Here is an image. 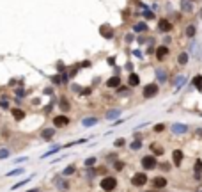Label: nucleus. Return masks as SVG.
Here are the masks:
<instances>
[{
	"instance_id": "obj_20",
	"label": "nucleus",
	"mask_w": 202,
	"mask_h": 192,
	"mask_svg": "<svg viewBox=\"0 0 202 192\" xmlns=\"http://www.w3.org/2000/svg\"><path fill=\"white\" fill-rule=\"evenodd\" d=\"M151 149H153V153H154V155H163V148H161L160 144H156V143L151 144Z\"/></svg>"
},
{
	"instance_id": "obj_13",
	"label": "nucleus",
	"mask_w": 202,
	"mask_h": 192,
	"mask_svg": "<svg viewBox=\"0 0 202 192\" xmlns=\"http://www.w3.org/2000/svg\"><path fill=\"white\" fill-rule=\"evenodd\" d=\"M12 117L16 121H23L25 119V112L22 109H12Z\"/></svg>"
},
{
	"instance_id": "obj_16",
	"label": "nucleus",
	"mask_w": 202,
	"mask_h": 192,
	"mask_svg": "<svg viewBox=\"0 0 202 192\" xmlns=\"http://www.w3.org/2000/svg\"><path fill=\"white\" fill-rule=\"evenodd\" d=\"M82 125L83 126H94V125H98V117H87V119L82 121Z\"/></svg>"
},
{
	"instance_id": "obj_34",
	"label": "nucleus",
	"mask_w": 202,
	"mask_h": 192,
	"mask_svg": "<svg viewBox=\"0 0 202 192\" xmlns=\"http://www.w3.org/2000/svg\"><path fill=\"white\" fill-rule=\"evenodd\" d=\"M124 144H126V141H124V139H117V141L114 143V146H124Z\"/></svg>"
},
{
	"instance_id": "obj_37",
	"label": "nucleus",
	"mask_w": 202,
	"mask_h": 192,
	"mask_svg": "<svg viewBox=\"0 0 202 192\" xmlns=\"http://www.w3.org/2000/svg\"><path fill=\"white\" fill-rule=\"evenodd\" d=\"M0 107H2V109H7V107H9V103L4 100V101H0Z\"/></svg>"
},
{
	"instance_id": "obj_4",
	"label": "nucleus",
	"mask_w": 202,
	"mask_h": 192,
	"mask_svg": "<svg viewBox=\"0 0 202 192\" xmlns=\"http://www.w3.org/2000/svg\"><path fill=\"white\" fill-rule=\"evenodd\" d=\"M140 164H142L144 169H154V167H156V158L151 157V155H147V157H144V158L140 160Z\"/></svg>"
},
{
	"instance_id": "obj_1",
	"label": "nucleus",
	"mask_w": 202,
	"mask_h": 192,
	"mask_svg": "<svg viewBox=\"0 0 202 192\" xmlns=\"http://www.w3.org/2000/svg\"><path fill=\"white\" fill-rule=\"evenodd\" d=\"M99 185H101V189H103L105 192H112V190H115V187H117V180H115L114 176H105Z\"/></svg>"
},
{
	"instance_id": "obj_19",
	"label": "nucleus",
	"mask_w": 202,
	"mask_h": 192,
	"mask_svg": "<svg viewBox=\"0 0 202 192\" xmlns=\"http://www.w3.org/2000/svg\"><path fill=\"white\" fill-rule=\"evenodd\" d=\"M119 116H121V110L119 109L108 110V112H106V119H114V117H119Z\"/></svg>"
},
{
	"instance_id": "obj_14",
	"label": "nucleus",
	"mask_w": 202,
	"mask_h": 192,
	"mask_svg": "<svg viewBox=\"0 0 202 192\" xmlns=\"http://www.w3.org/2000/svg\"><path fill=\"white\" fill-rule=\"evenodd\" d=\"M119 84H121V78L119 77H112L106 80V86L108 87H119Z\"/></svg>"
},
{
	"instance_id": "obj_29",
	"label": "nucleus",
	"mask_w": 202,
	"mask_h": 192,
	"mask_svg": "<svg viewBox=\"0 0 202 192\" xmlns=\"http://www.w3.org/2000/svg\"><path fill=\"white\" fill-rule=\"evenodd\" d=\"M60 109H62V110H69V103H67V100H66V98L60 100Z\"/></svg>"
},
{
	"instance_id": "obj_18",
	"label": "nucleus",
	"mask_w": 202,
	"mask_h": 192,
	"mask_svg": "<svg viewBox=\"0 0 202 192\" xmlns=\"http://www.w3.org/2000/svg\"><path fill=\"white\" fill-rule=\"evenodd\" d=\"M195 32H197L195 25H188V27H186V30H185V34L188 36V38H193V36H195Z\"/></svg>"
},
{
	"instance_id": "obj_40",
	"label": "nucleus",
	"mask_w": 202,
	"mask_h": 192,
	"mask_svg": "<svg viewBox=\"0 0 202 192\" xmlns=\"http://www.w3.org/2000/svg\"><path fill=\"white\" fill-rule=\"evenodd\" d=\"M28 192H37V189H34V190H28Z\"/></svg>"
},
{
	"instance_id": "obj_11",
	"label": "nucleus",
	"mask_w": 202,
	"mask_h": 192,
	"mask_svg": "<svg viewBox=\"0 0 202 192\" xmlns=\"http://www.w3.org/2000/svg\"><path fill=\"white\" fill-rule=\"evenodd\" d=\"M169 55V48L167 46H158V50H156V57L158 59H165Z\"/></svg>"
},
{
	"instance_id": "obj_38",
	"label": "nucleus",
	"mask_w": 202,
	"mask_h": 192,
	"mask_svg": "<svg viewBox=\"0 0 202 192\" xmlns=\"http://www.w3.org/2000/svg\"><path fill=\"white\" fill-rule=\"evenodd\" d=\"M108 64H110V66H114V64H115V59H114V57H110V59H108Z\"/></svg>"
},
{
	"instance_id": "obj_23",
	"label": "nucleus",
	"mask_w": 202,
	"mask_h": 192,
	"mask_svg": "<svg viewBox=\"0 0 202 192\" xmlns=\"http://www.w3.org/2000/svg\"><path fill=\"white\" fill-rule=\"evenodd\" d=\"M130 148L133 149V151H138V149L142 148V141H133V143L130 144Z\"/></svg>"
},
{
	"instance_id": "obj_24",
	"label": "nucleus",
	"mask_w": 202,
	"mask_h": 192,
	"mask_svg": "<svg viewBox=\"0 0 202 192\" xmlns=\"http://www.w3.org/2000/svg\"><path fill=\"white\" fill-rule=\"evenodd\" d=\"M75 171H76V167H75V165H67V167H66V169H64V173H62V174H64V176H67V174H73Z\"/></svg>"
},
{
	"instance_id": "obj_15",
	"label": "nucleus",
	"mask_w": 202,
	"mask_h": 192,
	"mask_svg": "<svg viewBox=\"0 0 202 192\" xmlns=\"http://www.w3.org/2000/svg\"><path fill=\"white\" fill-rule=\"evenodd\" d=\"M177 62H179L181 66H186V64H188V54H186V52L179 54V57H177Z\"/></svg>"
},
{
	"instance_id": "obj_30",
	"label": "nucleus",
	"mask_w": 202,
	"mask_h": 192,
	"mask_svg": "<svg viewBox=\"0 0 202 192\" xmlns=\"http://www.w3.org/2000/svg\"><path fill=\"white\" fill-rule=\"evenodd\" d=\"M195 173H197V174H200V173H202V160H197V164H195Z\"/></svg>"
},
{
	"instance_id": "obj_8",
	"label": "nucleus",
	"mask_w": 202,
	"mask_h": 192,
	"mask_svg": "<svg viewBox=\"0 0 202 192\" xmlns=\"http://www.w3.org/2000/svg\"><path fill=\"white\" fill-rule=\"evenodd\" d=\"M183 157H185V155H183V151H181V149H174V151H172V160H174L175 165H181Z\"/></svg>"
},
{
	"instance_id": "obj_33",
	"label": "nucleus",
	"mask_w": 202,
	"mask_h": 192,
	"mask_svg": "<svg viewBox=\"0 0 202 192\" xmlns=\"http://www.w3.org/2000/svg\"><path fill=\"white\" fill-rule=\"evenodd\" d=\"M23 169H16V171H11V173H7V176H16V174H22Z\"/></svg>"
},
{
	"instance_id": "obj_36",
	"label": "nucleus",
	"mask_w": 202,
	"mask_h": 192,
	"mask_svg": "<svg viewBox=\"0 0 202 192\" xmlns=\"http://www.w3.org/2000/svg\"><path fill=\"white\" fill-rule=\"evenodd\" d=\"M114 167H115V169H117V171H121V169H122V167H124V165H122V162H117V164H115Z\"/></svg>"
},
{
	"instance_id": "obj_35",
	"label": "nucleus",
	"mask_w": 202,
	"mask_h": 192,
	"mask_svg": "<svg viewBox=\"0 0 202 192\" xmlns=\"http://www.w3.org/2000/svg\"><path fill=\"white\" fill-rule=\"evenodd\" d=\"M163 130H165L163 125H156V126H154V132H163Z\"/></svg>"
},
{
	"instance_id": "obj_12",
	"label": "nucleus",
	"mask_w": 202,
	"mask_h": 192,
	"mask_svg": "<svg viewBox=\"0 0 202 192\" xmlns=\"http://www.w3.org/2000/svg\"><path fill=\"white\" fill-rule=\"evenodd\" d=\"M153 185H154V189H163V187L167 185V180H165L163 176H158V178L153 181Z\"/></svg>"
},
{
	"instance_id": "obj_32",
	"label": "nucleus",
	"mask_w": 202,
	"mask_h": 192,
	"mask_svg": "<svg viewBox=\"0 0 202 192\" xmlns=\"http://www.w3.org/2000/svg\"><path fill=\"white\" fill-rule=\"evenodd\" d=\"M7 157H9V149H0V160L7 158Z\"/></svg>"
},
{
	"instance_id": "obj_2",
	"label": "nucleus",
	"mask_w": 202,
	"mask_h": 192,
	"mask_svg": "<svg viewBox=\"0 0 202 192\" xmlns=\"http://www.w3.org/2000/svg\"><path fill=\"white\" fill-rule=\"evenodd\" d=\"M158 91H160L158 84H147V86H144L142 94H144V98H153V96L158 94Z\"/></svg>"
},
{
	"instance_id": "obj_26",
	"label": "nucleus",
	"mask_w": 202,
	"mask_h": 192,
	"mask_svg": "<svg viewBox=\"0 0 202 192\" xmlns=\"http://www.w3.org/2000/svg\"><path fill=\"white\" fill-rule=\"evenodd\" d=\"M83 164H85V167H92V165L96 164V158H94V157H91V158H85V162H83Z\"/></svg>"
},
{
	"instance_id": "obj_17",
	"label": "nucleus",
	"mask_w": 202,
	"mask_h": 192,
	"mask_svg": "<svg viewBox=\"0 0 202 192\" xmlns=\"http://www.w3.org/2000/svg\"><path fill=\"white\" fill-rule=\"evenodd\" d=\"M181 9H183V11H186V13H191L193 11V6H191V2H188V0H183V2H181Z\"/></svg>"
},
{
	"instance_id": "obj_10",
	"label": "nucleus",
	"mask_w": 202,
	"mask_h": 192,
	"mask_svg": "<svg viewBox=\"0 0 202 192\" xmlns=\"http://www.w3.org/2000/svg\"><path fill=\"white\" fill-rule=\"evenodd\" d=\"M55 135V130L53 128H46V130H43V133H41V137L44 139V141H52Z\"/></svg>"
},
{
	"instance_id": "obj_27",
	"label": "nucleus",
	"mask_w": 202,
	"mask_h": 192,
	"mask_svg": "<svg viewBox=\"0 0 202 192\" xmlns=\"http://www.w3.org/2000/svg\"><path fill=\"white\" fill-rule=\"evenodd\" d=\"M59 149H60V146H53V148L50 149V151H46V153L43 155V158H44V157H50V155H53V153H57Z\"/></svg>"
},
{
	"instance_id": "obj_6",
	"label": "nucleus",
	"mask_w": 202,
	"mask_h": 192,
	"mask_svg": "<svg viewBox=\"0 0 202 192\" xmlns=\"http://www.w3.org/2000/svg\"><path fill=\"white\" fill-rule=\"evenodd\" d=\"M158 29L161 32H170V30H172V23H170L167 18H161V20H158Z\"/></svg>"
},
{
	"instance_id": "obj_3",
	"label": "nucleus",
	"mask_w": 202,
	"mask_h": 192,
	"mask_svg": "<svg viewBox=\"0 0 202 192\" xmlns=\"http://www.w3.org/2000/svg\"><path fill=\"white\" fill-rule=\"evenodd\" d=\"M131 183L135 187H144L147 183V174H145V173H137V174L131 178Z\"/></svg>"
},
{
	"instance_id": "obj_31",
	"label": "nucleus",
	"mask_w": 202,
	"mask_h": 192,
	"mask_svg": "<svg viewBox=\"0 0 202 192\" xmlns=\"http://www.w3.org/2000/svg\"><path fill=\"white\" fill-rule=\"evenodd\" d=\"M30 178H32V176H30ZM30 178H27V180H23V181H20V183H16V185L12 187V190H16V189H20V187H23V185H25V183H27L28 180H30Z\"/></svg>"
},
{
	"instance_id": "obj_21",
	"label": "nucleus",
	"mask_w": 202,
	"mask_h": 192,
	"mask_svg": "<svg viewBox=\"0 0 202 192\" xmlns=\"http://www.w3.org/2000/svg\"><path fill=\"white\" fill-rule=\"evenodd\" d=\"M101 34H103V36H105L106 39L112 38V29H110L108 25H103V27H101Z\"/></svg>"
},
{
	"instance_id": "obj_7",
	"label": "nucleus",
	"mask_w": 202,
	"mask_h": 192,
	"mask_svg": "<svg viewBox=\"0 0 202 192\" xmlns=\"http://www.w3.org/2000/svg\"><path fill=\"white\" fill-rule=\"evenodd\" d=\"M186 132H188V126L186 125H179V123L172 125V133H175V135H181V133H186Z\"/></svg>"
},
{
	"instance_id": "obj_25",
	"label": "nucleus",
	"mask_w": 202,
	"mask_h": 192,
	"mask_svg": "<svg viewBox=\"0 0 202 192\" xmlns=\"http://www.w3.org/2000/svg\"><path fill=\"white\" fill-rule=\"evenodd\" d=\"M156 77L160 78V82H165V80H167V75H165L163 70H158V71H156Z\"/></svg>"
},
{
	"instance_id": "obj_28",
	"label": "nucleus",
	"mask_w": 202,
	"mask_h": 192,
	"mask_svg": "<svg viewBox=\"0 0 202 192\" xmlns=\"http://www.w3.org/2000/svg\"><path fill=\"white\" fill-rule=\"evenodd\" d=\"M135 30H137V32H145V30H147V27H145V23H137V25H135Z\"/></svg>"
},
{
	"instance_id": "obj_39",
	"label": "nucleus",
	"mask_w": 202,
	"mask_h": 192,
	"mask_svg": "<svg viewBox=\"0 0 202 192\" xmlns=\"http://www.w3.org/2000/svg\"><path fill=\"white\" fill-rule=\"evenodd\" d=\"M197 135H199V137H202V128H199V130H197Z\"/></svg>"
},
{
	"instance_id": "obj_9",
	"label": "nucleus",
	"mask_w": 202,
	"mask_h": 192,
	"mask_svg": "<svg viewBox=\"0 0 202 192\" xmlns=\"http://www.w3.org/2000/svg\"><path fill=\"white\" fill-rule=\"evenodd\" d=\"M138 84H140L138 75H137V73H130V77H128V86H131V87H137Z\"/></svg>"
},
{
	"instance_id": "obj_5",
	"label": "nucleus",
	"mask_w": 202,
	"mask_h": 192,
	"mask_svg": "<svg viewBox=\"0 0 202 192\" xmlns=\"http://www.w3.org/2000/svg\"><path fill=\"white\" fill-rule=\"evenodd\" d=\"M53 125L57 126V128H62V126H67V125H69V117H67V116H55V119H53Z\"/></svg>"
},
{
	"instance_id": "obj_22",
	"label": "nucleus",
	"mask_w": 202,
	"mask_h": 192,
	"mask_svg": "<svg viewBox=\"0 0 202 192\" xmlns=\"http://www.w3.org/2000/svg\"><path fill=\"white\" fill-rule=\"evenodd\" d=\"M193 86H195L199 91H202V75H197L195 80H193Z\"/></svg>"
}]
</instances>
